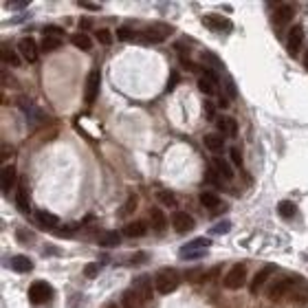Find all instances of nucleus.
<instances>
[{
	"label": "nucleus",
	"instance_id": "f257e3e1",
	"mask_svg": "<svg viewBox=\"0 0 308 308\" xmlns=\"http://www.w3.org/2000/svg\"><path fill=\"white\" fill-rule=\"evenodd\" d=\"M178 282H181V277H178V271L169 269V266H165V269H161L156 273V277H154V289H156L161 295H169L172 291L178 289Z\"/></svg>",
	"mask_w": 308,
	"mask_h": 308
},
{
	"label": "nucleus",
	"instance_id": "f03ea898",
	"mask_svg": "<svg viewBox=\"0 0 308 308\" xmlns=\"http://www.w3.org/2000/svg\"><path fill=\"white\" fill-rule=\"evenodd\" d=\"M172 27L165 22H156V24H150L141 31V40L146 44H158V42H165V40L172 35Z\"/></svg>",
	"mask_w": 308,
	"mask_h": 308
},
{
	"label": "nucleus",
	"instance_id": "7ed1b4c3",
	"mask_svg": "<svg viewBox=\"0 0 308 308\" xmlns=\"http://www.w3.org/2000/svg\"><path fill=\"white\" fill-rule=\"evenodd\" d=\"M244 280H246V266L244 264H233L227 271V275L223 277V284H225V289L235 291L244 284Z\"/></svg>",
	"mask_w": 308,
	"mask_h": 308
},
{
	"label": "nucleus",
	"instance_id": "20e7f679",
	"mask_svg": "<svg viewBox=\"0 0 308 308\" xmlns=\"http://www.w3.org/2000/svg\"><path fill=\"white\" fill-rule=\"evenodd\" d=\"M51 295H53V286H51L49 282L40 280L29 286V300L33 302V304H44V302L51 300Z\"/></svg>",
	"mask_w": 308,
	"mask_h": 308
},
{
	"label": "nucleus",
	"instance_id": "39448f33",
	"mask_svg": "<svg viewBox=\"0 0 308 308\" xmlns=\"http://www.w3.org/2000/svg\"><path fill=\"white\" fill-rule=\"evenodd\" d=\"M203 24L207 29H212V31H218V33H229L231 29H233V22H231L229 18H225V15H220V13H209V15H205L203 18Z\"/></svg>",
	"mask_w": 308,
	"mask_h": 308
},
{
	"label": "nucleus",
	"instance_id": "423d86ee",
	"mask_svg": "<svg viewBox=\"0 0 308 308\" xmlns=\"http://www.w3.org/2000/svg\"><path fill=\"white\" fill-rule=\"evenodd\" d=\"M295 282H297V277H282V280H277L273 286L269 289V300H282L284 295H289V293L293 291V286H295Z\"/></svg>",
	"mask_w": 308,
	"mask_h": 308
},
{
	"label": "nucleus",
	"instance_id": "0eeeda50",
	"mask_svg": "<svg viewBox=\"0 0 308 308\" xmlns=\"http://www.w3.org/2000/svg\"><path fill=\"white\" fill-rule=\"evenodd\" d=\"M132 291H135L143 302L150 300L152 293H154V282H152V277H150V275H139V277H135V280H132Z\"/></svg>",
	"mask_w": 308,
	"mask_h": 308
},
{
	"label": "nucleus",
	"instance_id": "6e6552de",
	"mask_svg": "<svg viewBox=\"0 0 308 308\" xmlns=\"http://www.w3.org/2000/svg\"><path fill=\"white\" fill-rule=\"evenodd\" d=\"M99 84H101L99 71H90V73H88V79H86V90H84L86 104H95L97 95H99Z\"/></svg>",
	"mask_w": 308,
	"mask_h": 308
},
{
	"label": "nucleus",
	"instance_id": "1a4fd4ad",
	"mask_svg": "<svg viewBox=\"0 0 308 308\" xmlns=\"http://www.w3.org/2000/svg\"><path fill=\"white\" fill-rule=\"evenodd\" d=\"M302 42H304V27H302V24H295V27L291 29L289 38H286V49H289V53L293 55V58L300 53Z\"/></svg>",
	"mask_w": 308,
	"mask_h": 308
},
{
	"label": "nucleus",
	"instance_id": "9d476101",
	"mask_svg": "<svg viewBox=\"0 0 308 308\" xmlns=\"http://www.w3.org/2000/svg\"><path fill=\"white\" fill-rule=\"evenodd\" d=\"M172 227L178 231V233H187V231L194 229V218L187 212H174L172 214Z\"/></svg>",
	"mask_w": 308,
	"mask_h": 308
},
{
	"label": "nucleus",
	"instance_id": "9b49d317",
	"mask_svg": "<svg viewBox=\"0 0 308 308\" xmlns=\"http://www.w3.org/2000/svg\"><path fill=\"white\" fill-rule=\"evenodd\" d=\"M216 84H218V77H216L214 71L205 69L198 77V88L205 92V95H214L216 92Z\"/></svg>",
	"mask_w": 308,
	"mask_h": 308
},
{
	"label": "nucleus",
	"instance_id": "f8f14e48",
	"mask_svg": "<svg viewBox=\"0 0 308 308\" xmlns=\"http://www.w3.org/2000/svg\"><path fill=\"white\" fill-rule=\"evenodd\" d=\"M18 51L27 62H35L38 60V44H35L33 38H22L18 42Z\"/></svg>",
	"mask_w": 308,
	"mask_h": 308
},
{
	"label": "nucleus",
	"instance_id": "ddd939ff",
	"mask_svg": "<svg viewBox=\"0 0 308 308\" xmlns=\"http://www.w3.org/2000/svg\"><path fill=\"white\" fill-rule=\"evenodd\" d=\"M273 273H275V266H273V264H266L262 271H258V273H255V277H253V282H251V286H249L251 293H253V295H258L260 286L264 284V282L269 280V277L273 275Z\"/></svg>",
	"mask_w": 308,
	"mask_h": 308
},
{
	"label": "nucleus",
	"instance_id": "4468645a",
	"mask_svg": "<svg viewBox=\"0 0 308 308\" xmlns=\"http://www.w3.org/2000/svg\"><path fill=\"white\" fill-rule=\"evenodd\" d=\"M293 15H295V9H293V4H289V2L280 4V7H277V11H275V24H277V27H286V24L293 20Z\"/></svg>",
	"mask_w": 308,
	"mask_h": 308
},
{
	"label": "nucleus",
	"instance_id": "2eb2a0df",
	"mask_svg": "<svg viewBox=\"0 0 308 308\" xmlns=\"http://www.w3.org/2000/svg\"><path fill=\"white\" fill-rule=\"evenodd\" d=\"M35 218H38V225H40V227L58 231L60 218H58V216H55V214H51V212H44V209H40V212H35Z\"/></svg>",
	"mask_w": 308,
	"mask_h": 308
},
{
	"label": "nucleus",
	"instance_id": "dca6fc26",
	"mask_svg": "<svg viewBox=\"0 0 308 308\" xmlns=\"http://www.w3.org/2000/svg\"><path fill=\"white\" fill-rule=\"evenodd\" d=\"M216 126H218V130L223 132L225 137H235L238 135V121H235L233 117H223V119L216 121Z\"/></svg>",
	"mask_w": 308,
	"mask_h": 308
},
{
	"label": "nucleus",
	"instance_id": "f3484780",
	"mask_svg": "<svg viewBox=\"0 0 308 308\" xmlns=\"http://www.w3.org/2000/svg\"><path fill=\"white\" fill-rule=\"evenodd\" d=\"M15 203H18L20 212H24V214L29 212V189H27V181H24V178L18 185V192H15Z\"/></svg>",
	"mask_w": 308,
	"mask_h": 308
},
{
	"label": "nucleus",
	"instance_id": "a211bd4d",
	"mask_svg": "<svg viewBox=\"0 0 308 308\" xmlns=\"http://www.w3.org/2000/svg\"><path fill=\"white\" fill-rule=\"evenodd\" d=\"M123 233H126L128 238H141V235L148 233V227L143 220H135V223H128L126 227H123Z\"/></svg>",
	"mask_w": 308,
	"mask_h": 308
},
{
	"label": "nucleus",
	"instance_id": "6ab92c4d",
	"mask_svg": "<svg viewBox=\"0 0 308 308\" xmlns=\"http://www.w3.org/2000/svg\"><path fill=\"white\" fill-rule=\"evenodd\" d=\"M9 266H11L13 271H18V273H29V271L33 269V262H31L27 255H13Z\"/></svg>",
	"mask_w": 308,
	"mask_h": 308
},
{
	"label": "nucleus",
	"instance_id": "aec40b11",
	"mask_svg": "<svg viewBox=\"0 0 308 308\" xmlns=\"http://www.w3.org/2000/svg\"><path fill=\"white\" fill-rule=\"evenodd\" d=\"M150 218H152V227H154L156 233H163V231L167 229V218H165V214H163L158 207H154L150 212Z\"/></svg>",
	"mask_w": 308,
	"mask_h": 308
},
{
	"label": "nucleus",
	"instance_id": "412c9836",
	"mask_svg": "<svg viewBox=\"0 0 308 308\" xmlns=\"http://www.w3.org/2000/svg\"><path fill=\"white\" fill-rule=\"evenodd\" d=\"M119 242H121L119 231H101V233L97 235V244H101V246H115Z\"/></svg>",
	"mask_w": 308,
	"mask_h": 308
},
{
	"label": "nucleus",
	"instance_id": "4be33fe9",
	"mask_svg": "<svg viewBox=\"0 0 308 308\" xmlns=\"http://www.w3.org/2000/svg\"><path fill=\"white\" fill-rule=\"evenodd\" d=\"M2 194H9L15 185V167L13 165H4L2 169Z\"/></svg>",
	"mask_w": 308,
	"mask_h": 308
},
{
	"label": "nucleus",
	"instance_id": "5701e85b",
	"mask_svg": "<svg viewBox=\"0 0 308 308\" xmlns=\"http://www.w3.org/2000/svg\"><path fill=\"white\" fill-rule=\"evenodd\" d=\"M121 304H123V308H141L143 300L132 289H128V291H123V295H121Z\"/></svg>",
	"mask_w": 308,
	"mask_h": 308
},
{
	"label": "nucleus",
	"instance_id": "b1692460",
	"mask_svg": "<svg viewBox=\"0 0 308 308\" xmlns=\"http://www.w3.org/2000/svg\"><path fill=\"white\" fill-rule=\"evenodd\" d=\"M214 167L218 169V174H220V176H225L227 181H229V178H233V169H231V165L225 161L223 156H216L214 158Z\"/></svg>",
	"mask_w": 308,
	"mask_h": 308
},
{
	"label": "nucleus",
	"instance_id": "393cba45",
	"mask_svg": "<svg viewBox=\"0 0 308 308\" xmlns=\"http://www.w3.org/2000/svg\"><path fill=\"white\" fill-rule=\"evenodd\" d=\"M203 141H205V146H207V150H212V152H220L225 146V139L220 135H205Z\"/></svg>",
	"mask_w": 308,
	"mask_h": 308
},
{
	"label": "nucleus",
	"instance_id": "a878e982",
	"mask_svg": "<svg viewBox=\"0 0 308 308\" xmlns=\"http://www.w3.org/2000/svg\"><path fill=\"white\" fill-rule=\"evenodd\" d=\"M71 42H73L77 49H81V51H90L92 49V40L86 33H73V35H71Z\"/></svg>",
	"mask_w": 308,
	"mask_h": 308
},
{
	"label": "nucleus",
	"instance_id": "bb28decb",
	"mask_svg": "<svg viewBox=\"0 0 308 308\" xmlns=\"http://www.w3.org/2000/svg\"><path fill=\"white\" fill-rule=\"evenodd\" d=\"M200 205H203V207H209V209H218V207H220L218 194H214V192H203V194H200Z\"/></svg>",
	"mask_w": 308,
	"mask_h": 308
},
{
	"label": "nucleus",
	"instance_id": "cd10ccee",
	"mask_svg": "<svg viewBox=\"0 0 308 308\" xmlns=\"http://www.w3.org/2000/svg\"><path fill=\"white\" fill-rule=\"evenodd\" d=\"M277 214H280L282 218H293V216H295V205H293L291 200H282V203L277 205Z\"/></svg>",
	"mask_w": 308,
	"mask_h": 308
},
{
	"label": "nucleus",
	"instance_id": "c85d7f7f",
	"mask_svg": "<svg viewBox=\"0 0 308 308\" xmlns=\"http://www.w3.org/2000/svg\"><path fill=\"white\" fill-rule=\"evenodd\" d=\"M2 64L4 66H13L15 69V66H20V58L13 53L11 49H2Z\"/></svg>",
	"mask_w": 308,
	"mask_h": 308
},
{
	"label": "nucleus",
	"instance_id": "c756f323",
	"mask_svg": "<svg viewBox=\"0 0 308 308\" xmlns=\"http://www.w3.org/2000/svg\"><path fill=\"white\" fill-rule=\"evenodd\" d=\"M200 60H203L207 66H212L209 71H220V69H223V62L216 58L214 53H203V55H200Z\"/></svg>",
	"mask_w": 308,
	"mask_h": 308
},
{
	"label": "nucleus",
	"instance_id": "7c9ffc66",
	"mask_svg": "<svg viewBox=\"0 0 308 308\" xmlns=\"http://www.w3.org/2000/svg\"><path fill=\"white\" fill-rule=\"evenodd\" d=\"M60 46H62V40H60V38H49V35H44V40H42V51L51 53V51H58Z\"/></svg>",
	"mask_w": 308,
	"mask_h": 308
},
{
	"label": "nucleus",
	"instance_id": "2f4dec72",
	"mask_svg": "<svg viewBox=\"0 0 308 308\" xmlns=\"http://www.w3.org/2000/svg\"><path fill=\"white\" fill-rule=\"evenodd\" d=\"M158 200H161L163 205H167V207L176 205V196H174L172 192H167V189H158Z\"/></svg>",
	"mask_w": 308,
	"mask_h": 308
},
{
	"label": "nucleus",
	"instance_id": "473e14b6",
	"mask_svg": "<svg viewBox=\"0 0 308 308\" xmlns=\"http://www.w3.org/2000/svg\"><path fill=\"white\" fill-rule=\"evenodd\" d=\"M137 203H139V198H137V194H130L126 200V205H123V209H121V216H128V214H132L137 209Z\"/></svg>",
	"mask_w": 308,
	"mask_h": 308
},
{
	"label": "nucleus",
	"instance_id": "72a5a7b5",
	"mask_svg": "<svg viewBox=\"0 0 308 308\" xmlns=\"http://www.w3.org/2000/svg\"><path fill=\"white\" fill-rule=\"evenodd\" d=\"M205 183H212V185L218 187V185H220V181H218V169H216V167H207V169H205Z\"/></svg>",
	"mask_w": 308,
	"mask_h": 308
},
{
	"label": "nucleus",
	"instance_id": "f704fd0d",
	"mask_svg": "<svg viewBox=\"0 0 308 308\" xmlns=\"http://www.w3.org/2000/svg\"><path fill=\"white\" fill-rule=\"evenodd\" d=\"M95 38H97V42H101V44H112V35H110V31L108 29H101V31H97L95 33Z\"/></svg>",
	"mask_w": 308,
	"mask_h": 308
},
{
	"label": "nucleus",
	"instance_id": "c9c22d12",
	"mask_svg": "<svg viewBox=\"0 0 308 308\" xmlns=\"http://www.w3.org/2000/svg\"><path fill=\"white\" fill-rule=\"evenodd\" d=\"M229 158L235 167H242V154H240L238 148H229Z\"/></svg>",
	"mask_w": 308,
	"mask_h": 308
},
{
	"label": "nucleus",
	"instance_id": "e433bc0d",
	"mask_svg": "<svg viewBox=\"0 0 308 308\" xmlns=\"http://www.w3.org/2000/svg\"><path fill=\"white\" fill-rule=\"evenodd\" d=\"M117 38L123 40V42H126V40H132V38H135V31H132L130 27H119V31H117Z\"/></svg>",
	"mask_w": 308,
	"mask_h": 308
},
{
	"label": "nucleus",
	"instance_id": "4c0bfd02",
	"mask_svg": "<svg viewBox=\"0 0 308 308\" xmlns=\"http://www.w3.org/2000/svg\"><path fill=\"white\" fill-rule=\"evenodd\" d=\"M229 229H231V223H229V220H223V223H218L216 227H212V233L220 235V233H227Z\"/></svg>",
	"mask_w": 308,
	"mask_h": 308
},
{
	"label": "nucleus",
	"instance_id": "58836bf2",
	"mask_svg": "<svg viewBox=\"0 0 308 308\" xmlns=\"http://www.w3.org/2000/svg\"><path fill=\"white\" fill-rule=\"evenodd\" d=\"M44 35H49V38H60V40H64V33H62L60 27H46V29H44Z\"/></svg>",
	"mask_w": 308,
	"mask_h": 308
},
{
	"label": "nucleus",
	"instance_id": "ea45409f",
	"mask_svg": "<svg viewBox=\"0 0 308 308\" xmlns=\"http://www.w3.org/2000/svg\"><path fill=\"white\" fill-rule=\"evenodd\" d=\"M203 115L207 117V119H214V115H216V108H214V104L205 101V104H203Z\"/></svg>",
	"mask_w": 308,
	"mask_h": 308
},
{
	"label": "nucleus",
	"instance_id": "a19ab883",
	"mask_svg": "<svg viewBox=\"0 0 308 308\" xmlns=\"http://www.w3.org/2000/svg\"><path fill=\"white\" fill-rule=\"evenodd\" d=\"M97 273H99V264H86L84 266V275L86 277H95Z\"/></svg>",
	"mask_w": 308,
	"mask_h": 308
},
{
	"label": "nucleus",
	"instance_id": "79ce46f5",
	"mask_svg": "<svg viewBox=\"0 0 308 308\" xmlns=\"http://www.w3.org/2000/svg\"><path fill=\"white\" fill-rule=\"evenodd\" d=\"M225 86H227L229 99H235V97H238V88H235V84H233V79H231V77H229V79H227V84H225Z\"/></svg>",
	"mask_w": 308,
	"mask_h": 308
},
{
	"label": "nucleus",
	"instance_id": "37998d69",
	"mask_svg": "<svg viewBox=\"0 0 308 308\" xmlns=\"http://www.w3.org/2000/svg\"><path fill=\"white\" fill-rule=\"evenodd\" d=\"M18 238H20V242H22V244H31V240H33V233H29V231L20 229V231H18Z\"/></svg>",
	"mask_w": 308,
	"mask_h": 308
},
{
	"label": "nucleus",
	"instance_id": "c03bdc74",
	"mask_svg": "<svg viewBox=\"0 0 308 308\" xmlns=\"http://www.w3.org/2000/svg\"><path fill=\"white\" fill-rule=\"evenodd\" d=\"M146 260H148V253H143V251H141V253H135V255H132V258H130V264H143Z\"/></svg>",
	"mask_w": 308,
	"mask_h": 308
},
{
	"label": "nucleus",
	"instance_id": "a18cd8bd",
	"mask_svg": "<svg viewBox=\"0 0 308 308\" xmlns=\"http://www.w3.org/2000/svg\"><path fill=\"white\" fill-rule=\"evenodd\" d=\"M178 86V73L174 71L172 75H169V79H167V90H174Z\"/></svg>",
	"mask_w": 308,
	"mask_h": 308
},
{
	"label": "nucleus",
	"instance_id": "49530a36",
	"mask_svg": "<svg viewBox=\"0 0 308 308\" xmlns=\"http://www.w3.org/2000/svg\"><path fill=\"white\" fill-rule=\"evenodd\" d=\"M27 0H15V2H9V7L11 9H27Z\"/></svg>",
	"mask_w": 308,
	"mask_h": 308
},
{
	"label": "nucleus",
	"instance_id": "de8ad7c7",
	"mask_svg": "<svg viewBox=\"0 0 308 308\" xmlns=\"http://www.w3.org/2000/svg\"><path fill=\"white\" fill-rule=\"evenodd\" d=\"M84 9H90V11H99L101 9V4H97V2H79Z\"/></svg>",
	"mask_w": 308,
	"mask_h": 308
},
{
	"label": "nucleus",
	"instance_id": "09e8293b",
	"mask_svg": "<svg viewBox=\"0 0 308 308\" xmlns=\"http://www.w3.org/2000/svg\"><path fill=\"white\" fill-rule=\"evenodd\" d=\"M79 27H81V29H84V27H90V20H88V18H86V20H84V18H81V22H79Z\"/></svg>",
	"mask_w": 308,
	"mask_h": 308
},
{
	"label": "nucleus",
	"instance_id": "8fccbe9b",
	"mask_svg": "<svg viewBox=\"0 0 308 308\" xmlns=\"http://www.w3.org/2000/svg\"><path fill=\"white\" fill-rule=\"evenodd\" d=\"M304 66H306V71H308V51L304 53Z\"/></svg>",
	"mask_w": 308,
	"mask_h": 308
},
{
	"label": "nucleus",
	"instance_id": "3c124183",
	"mask_svg": "<svg viewBox=\"0 0 308 308\" xmlns=\"http://www.w3.org/2000/svg\"><path fill=\"white\" fill-rule=\"evenodd\" d=\"M106 308H119L117 304H106Z\"/></svg>",
	"mask_w": 308,
	"mask_h": 308
}]
</instances>
